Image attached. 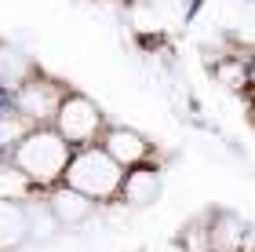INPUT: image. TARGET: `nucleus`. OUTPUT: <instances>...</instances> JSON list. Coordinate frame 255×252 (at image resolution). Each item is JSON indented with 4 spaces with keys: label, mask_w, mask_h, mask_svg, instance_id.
Listing matches in <instances>:
<instances>
[{
    "label": "nucleus",
    "mask_w": 255,
    "mask_h": 252,
    "mask_svg": "<svg viewBox=\"0 0 255 252\" xmlns=\"http://www.w3.org/2000/svg\"><path fill=\"white\" fill-rule=\"evenodd\" d=\"M69 146L59 132L51 128H33L18 139L15 146V168L26 176L33 187H51L55 179L66 176V165H69Z\"/></svg>",
    "instance_id": "obj_1"
},
{
    "label": "nucleus",
    "mask_w": 255,
    "mask_h": 252,
    "mask_svg": "<svg viewBox=\"0 0 255 252\" xmlns=\"http://www.w3.org/2000/svg\"><path fill=\"white\" fill-rule=\"evenodd\" d=\"M66 183H69V190L84 194V198H113V194L121 190V183H124V172L106 150L84 146L80 154L69 157Z\"/></svg>",
    "instance_id": "obj_2"
},
{
    "label": "nucleus",
    "mask_w": 255,
    "mask_h": 252,
    "mask_svg": "<svg viewBox=\"0 0 255 252\" xmlns=\"http://www.w3.org/2000/svg\"><path fill=\"white\" fill-rule=\"evenodd\" d=\"M55 121H59L55 132H59L69 146H80V150L91 146L102 132V113L80 95H66V102L59 106V113H55Z\"/></svg>",
    "instance_id": "obj_3"
},
{
    "label": "nucleus",
    "mask_w": 255,
    "mask_h": 252,
    "mask_svg": "<svg viewBox=\"0 0 255 252\" xmlns=\"http://www.w3.org/2000/svg\"><path fill=\"white\" fill-rule=\"evenodd\" d=\"M62 102H66V91L55 81H26V84H18V113L29 124L55 117Z\"/></svg>",
    "instance_id": "obj_4"
},
{
    "label": "nucleus",
    "mask_w": 255,
    "mask_h": 252,
    "mask_svg": "<svg viewBox=\"0 0 255 252\" xmlns=\"http://www.w3.org/2000/svg\"><path fill=\"white\" fill-rule=\"evenodd\" d=\"M102 150H106L121 168L124 165H138L146 157V139L138 132H131V128H113V132H106V146H102Z\"/></svg>",
    "instance_id": "obj_5"
},
{
    "label": "nucleus",
    "mask_w": 255,
    "mask_h": 252,
    "mask_svg": "<svg viewBox=\"0 0 255 252\" xmlns=\"http://www.w3.org/2000/svg\"><path fill=\"white\" fill-rule=\"evenodd\" d=\"M26 209H18L15 201H0V252H11L26 242Z\"/></svg>",
    "instance_id": "obj_6"
},
{
    "label": "nucleus",
    "mask_w": 255,
    "mask_h": 252,
    "mask_svg": "<svg viewBox=\"0 0 255 252\" xmlns=\"http://www.w3.org/2000/svg\"><path fill=\"white\" fill-rule=\"evenodd\" d=\"M157 190H160V179H157L153 168H135V172H128L124 183H121V194H124L128 205H149V201H157Z\"/></svg>",
    "instance_id": "obj_7"
},
{
    "label": "nucleus",
    "mask_w": 255,
    "mask_h": 252,
    "mask_svg": "<svg viewBox=\"0 0 255 252\" xmlns=\"http://www.w3.org/2000/svg\"><path fill=\"white\" fill-rule=\"evenodd\" d=\"M48 209L51 216L59 223H77V220H84V216L91 212V201L84 198V194H77V190H55V198L48 201Z\"/></svg>",
    "instance_id": "obj_8"
},
{
    "label": "nucleus",
    "mask_w": 255,
    "mask_h": 252,
    "mask_svg": "<svg viewBox=\"0 0 255 252\" xmlns=\"http://www.w3.org/2000/svg\"><path fill=\"white\" fill-rule=\"evenodd\" d=\"M33 183L15 165H0V201H26Z\"/></svg>",
    "instance_id": "obj_9"
},
{
    "label": "nucleus",
    "mask_w": 255,
    "mask_h": 252,
    "mask_svg": "<svg viewBox=\"0 0 255 252\" xmlns=\"http://www.w3.org/2000/svg\"><path fill=\"white\" fill-rule=\"evenodd\" d=\"M237 33H241V37H248V40H255V4H248L245 7V15H241V22H237Z\"/></svg>",
    "instance_id": "obj_10"
},
{
    "label": "nucleus",
    "mask_w": 255,
    "mask_h": 252,
    "mask_svg": "<svg viewBox=\"0 0 255 252\" xmlns=\"http://www.w3.org/2000/svg\"><path fill=\"white\" fill-rule=\"evenodd\" d=\"M149 252H186V249L175 242H160V245H149Z\"/></svg>",
    "instance_id": "obj_11"
}]
</instances>
